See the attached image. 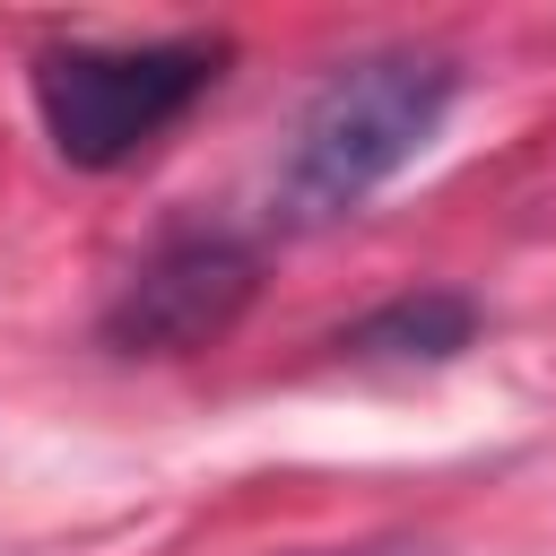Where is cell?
Listing matches in <instances>:
<instances>
[{
  "instance_id": "6da1fadb",
  "label": "cell",
  "mask_w": 556,
  "mask_h": 556,
  "mask_svg": "<svg viewBox=\"0 0 556 556\" xmlns=\"http://www.w3.org/2000/svg\"><path fill=\"white\" fill-rule=\"evenodd\" d=\"M460 78L443 52L391 43V52H356L339 61L313 104L295 113V139L278 156V208L295 226H330L348 208H365L452 113Z\"/></svg>"
},
{
  "instance_id": "7a4b0ae2",
  "label": "cell",
  "mask_w": 556,
  "mask_h": 556,
  "mask_svg": "<svg viewBox=\"0 0 556 556\" xmlns=\"http://www.w3.org/2000/svg\"><path fill=\"white\" fill-rule=\"evenodd\" d=\"M226 70V43L165 35V43H61L35 61V113L61 165L113 174L156 148Z\"/></svg>"
},
{
  "instance_id": "3957f363",
  "label": "cell",
  "mask_w": 556,
  "mask_h": 556,
  "mask_svg": "<svg viewBox=\"0 0 556 556\" xmlns=\"http://www.w3.org/2000/svg\"><path fill=\"white\" fill-rule=\"evenodd\" d=\"M252 287H261V252L243 235H226V226H174L113 287L104 339L122 356H191V348H208V339H226L243 321Z\"/></svg>"
},
{
  "instance_id": "277c9868",
  "label": "cell",
  "mask_w": 556,
  "mask_h": 556,
  "mask_svg": "<svg viewBox=\"0 0 556 556\" xmlns=\"http://www.w3.org/2000/svg\"><path fill=\"white\" fill-rule=\"evenodd\" d=\"M469 330H478V304L426 287V295H400L374 321H356V356H452V348H469Z\"/></svg>"
},
{
  "instance_id": "5b68a950",
  "label": "cell",
  "mask_w": 556,
  "mask_h": 556,
  "mask_svg": "<svg viewBox=\"0 0 556 556\" xmlns=\"http://www.w3.org/2000/svg\"><path fill=\"white\" fill-rule=\"evenodd\" d=\"M348 556V547H339ZM356 556H434V547H408V539H391V547H356Z\"/></svg>"
}]
</instances>
